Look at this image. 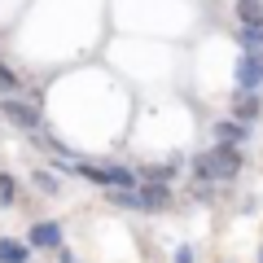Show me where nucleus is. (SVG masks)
I'll use <instances>...</instances> for the list:
<instances>
[{"label":"nucleus","mask_w":263,"mask_h":263,"mask_svg":"<svg viewBox=\"0 0 263 263\" xmlns=\"http://www.w3.org/2000/svg\"><path fill=\"white\" fill-rule=\"evenodd\" d=\"M237 167H241V154L233 145H219V149H206L193 158L197 180H228V176H237Z\"/></svg>","instance_id":"1"},{"label":"nucleus","mask_w":263,"mask_h":263,"mask_svg":"<svg viewBox=\"0 0 263 263\" xmlns=\"http://www.w3.org/2000/svg\"><path fill=\"white\" fill-rule=\"evenodd\" d=\"M114 202H119V206H132V211H162L171 202V189L167 184H141L136 193L123 189V193H114Z\"/></svg>","instance_id":"2"},{"label":"nucleus","mask_w":263,"mask_h":263,"mask_svg":"<svg viewBox=\"0 0 263 263\" xmlns=\"http://www.w3.org/2000/svg\"><path fill=\"white\" fill-rule=\"evenodd\" d=\"M79 171H84L88 180H97V184H110V189H132V184H136V171H132V167H114V162H105V167L84 162Z\"/></svg>","instance_id":"3"},{"label":"nucleus","mask_w":263,"mask_h":263,"mask_svg":"<svg viewBox=\"0 0 263 263\" xmlns=\"http://www.w3.org/2000/svg\"><path fill=\"white\" fill-rule=\"evenodd\" d=\"M0 114H5L9 123H18L22 132H35L40 127V110L31 101H13V97H5V101H0Z\"/></svg>","instance_id":"4"},{"label":"nucleus","mask_w":263,"mask_h":263,"mask_svg":"<svg viewBox=\"0 0 263 263\" xmlns=\"http://www.w3.org/2000/svg\"><path fill=\"white\" fill-rule=\"evenodd\" d=\"M237 84H241L246 92L263 84V57L259 53H241V62H237Z\"/></svg>","instance_id":"5"},{"label":"nucleus","mask_w":263,"mask_h":263,"mask_svg":"<svg viewBox=\"0 0 263 263\" xmlns=\"http://www.w3.org/2000/svg\"><path fill=\"white\" fill-rule=\"evenodd\" d=\"M31 246H62V224L44 219V224L31 228Z\"/></svg>","instance_id":"6"},{"label":"nucleus","mask_w":263,"mask_h":263,"mask_svg":"<svg viewBox=\"0 0 263 263\" xmlns=\"http://www.w3.org/2000/svg\"><path fill=\"white\" fill-rule=\"evenodd\" d=\"M237 18H241V27H263V5L259 0H237Z\"/></svg>","instance_id":"7"},{"label":"nucleus","mask_w":263,"mask_h":263,"mask_svg":"<svg viewBox=\"0 0 263 263\" xmlns=\"http://www.w3.org/2000/svg\"><path fill=\"white\" fill-rule=\"evenodd\" d=\"M0 263H27V246L9 241V237H0Z\"/></svg>","instance_id":"8"},{"label":"nucleus","mask_w":263,"mask_h":263,"mask_svg":"<svg viewBox=\"0 0 263 263\" xmlns=\"http://www.w3.org/2000/svg\"><path fill=\"white\" fill-rule=\"evenodd\" d=\"M219 145H237V141H246V127H237V123H219Z\"/></svg>","instance_id":"9"},{"label":"nucleus","mask_w":263,"mask_h":263,"mask_svg":"<svg viewBox=\"0 0 263 263\" xmlns=\"http://www.w3.org/2000/svg\"><path fill=\"white\" fill-rule=\"evenodd\" d=\"M176 171H180V162H162V167H149V171H145V180L162 184V180H167V176H176Z\"/></svg>","instance_id":"10"},{"label":"nucleus","mask_w":263,"mask_h":263,"mask_svg":"<svg viewBox=\"0 0 263 263\" xmlns=\"http://www.w3.org/2000/svg\"><path fill=\"white\" fill-rule=\"evenodd\" d=\"M13 193H18L13 176H0V206H13Z\"/></svg>","instance_id":"11"},{"label":"nucleus","mask_w":263,"mask_h":263,"mask_svg":"<svg viewBox=\"0 0 263 263\" xmlns=\"http://www.w3.org/2000/svg\"><path fill=\"white\" fill-rule=\"evenodd\" d=\"M241 44H250V48H263V27H241Z\"/></svg>","instance_id":"12"},{"label":"nucleus","mask_w":263,"mask_h":263,"mask_svg":"<svg viewBox=\"0 0 263 263\" xmlns=\"http://www.w3.org/2000/svg\"><path fill=\"white\" fill-rule=\"evenodd\" d=\"M237 114H241V119H250V114H259V101H254V97H241V101H237Z\"/></svg>","instance_id":"13"},{"label":"nucleus","mask_w":263,"mask_h":263,"mask_svg":"<svg viewBox=\"0 0 263 263\" xmlns=\"http://www.w3.org/2000/svg\"><path fill=\"white\" fill-rule=\"evenodd\" d=\"M9 88H18V79H13L9 66H0V92H9Z\"/></svg>","instance_id":"14"},{"label":"nucleus","mask_w":263,"mask_h":263,"mask_svg":"<svg viewBox=\"0 0 263 263\" xmlns=\"http://www.w3.org/2000/svg\"><path fill=\"white\" fill-rule=\"evenodd\" d=\"M176 263H193V250H189V246H184V250L176 254Z\"/></svg>","instance_id":"15"},{"label":"nucleus","mask_w":263,"mask_h":263,"mask_svg":"<svg viewBox=\"0 0 263 263\" xmlns=\"http://www.w3.org/2000/svg\"><path fill=\"white\" fill-rule=\"evenodd\" d=\"M62 263H79V259H75V254H70V250H62Z\"/></svg>","instance_id":"16"},{"label":"nucleus","mask_w":263,"mask_h":263,"mask_svg":"<svg viewBox=\"0 0 263 263\" xmlns=\"http://www.w3.org/2000/svg\"><path fill=\"white\" fill-rule=\"evenodd\" d=\"M259 263H263V254H259Z\"/></svg>","instance_id":"17"}]
</instances>
